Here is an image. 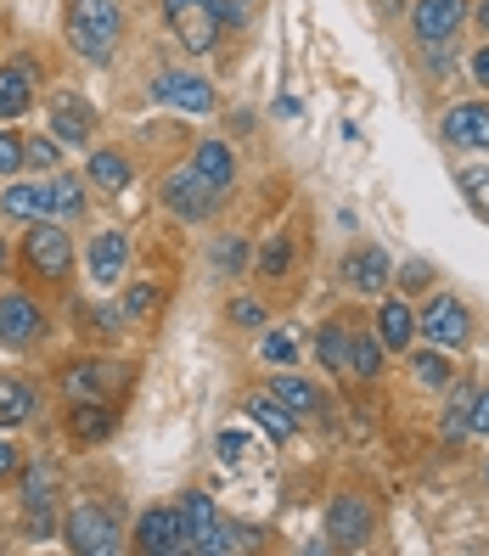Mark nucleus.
Wrapping results in <instances>:
<instances>
[{"label":"nucleus","instance_id":"30","mask_svg":"<svg viewBox=\"0 0 489 556\" xmlns=\"http://www.w3.org/2000/svg\"><path fill=\"white\" fill-rule=\"evenodd\" d=\"M349 371L361 377V382H372V377L383 371V338H372V332H349Z\"/></svg>","mask_w":489,"mask_h":556},{"label":"nucleus","instance_id":"3","mask_svg":"<svg viewBox=\"0 0 489 556\" xmlns=\"http://www.w3.org/2000/svg\"><path fill=\"white\" fill-rule=\"evenodd\" d=\"M118 534H124L118 517L108 506H90V501H79L68 517H62V540H68V551H79V556H113Z\"/></svg>","mask_w":489,"mask_h":556},{"label":"nucleus","instance_id":"32","mask_svg":"<svg viewBox=\"0 0 489 556\" xmlns=\"http://www.w3.org/2000/svg\"><path fill=\"white\" fill-rule=\"evenodd\" d=\"M62 163V141L57 136H35V141H23V169L28 175H51Z\"/></svg>","mask_w":489,"mask_h":556},{"label":"nucleus","instance_id":"21","mask_svg":"<svg viewBox=\"0 0 489 556\" xmlns=\"http://www.w3.org/2000/svg\"><path fill=\"white\" fill-rule=\"evenodd\" d=\"M46 186V219H79L85 214V186H79V175H57L51 169V180H40Z\"/></svg>","mask_w":489,"mask_h":556},{"label":"nucleus","instance_id":"50","mask_svg":"<svg viewBox=\"0 0 489 556\" xmlns=\"http://www.w3.org/2000/svg\"><path fill=\"white\" fill-rule=\"evenodd\" d=\"M253 7H259V0H253Z\"/></svg>","mask_w":489,"mask_h":556},{"label":"nucleus","instance_id":"10","mask_svg":"<svg viewBox=\"0 0 489 556\" xmlns=\"http://www.w3.org/2000/svg\"><path fill=\"white\" fill-rule=\"evenodd\" d=\"M136 545L147 556H180L186 551V522L175 506H147L141 522H136Z\"/></svg>","mask_w":489,"mask_h":556},{"label":"nucleus","instance_id":"16","mask_svg":"<svg viewBox=\"0 0 489 556\" xmlns=\"http://www.w3.org/2000/svg\"><path fill=\"white\" fill-rule=\"evenodd\" d=\"M113 428H118V410L108 400H74V410H68L74 444H102V439H113Z\"/></svg>","mask_w":489,"mask_h":556},{"label":"nucleus","instance_id":"12","mask_svg":"<svg viewBox=\"0 0 489 556\" xmlns=\"http://www.w3.org/2000/svg\"><path fill=\"white\" fill-rule=\"evenodd\" d=\"M158 102H170L175 113H214V85L203 79V74H180V68H170V74H158Z\"/></svg>","mask_w":489,"mask_h":556},{"label":"nucleus","instance_id":"13","mask_svg":"<svg viewBox=\"0 0 489 556\" xmlns=\"http://www.w3.org/2000/svg\"><path fill=\"white\" fill-rule=\"evenodd\" d=\"M444 141L462 152H489V102H455L444 113Z\"/></svg>","mask_w":489,"mask_h":556},{"label":"nucleus","instance_id":"11","mask_svg":"<svg viewBox=\"0 0 489 556\" xmlns=\"http://www.w3.org/2000/svg\"><path fill=\"white\" fill-rule=\"evenodd\" d=\"M57 382H62L68 400H108L124 382V366H108V359H74V366H62Z\"/></svg>","mask_w":489,"mask_h":556},{"label":"nucleus","instance_id":"22","mask_svg":"<svg viewBox=\"0 0 489 556\" xmlns=\"http://www.w3.org/2000/svg\"><path fill=\"white\" fill-rule=\"evenodd\" d=\"M124 265H129V242L118 237V231H102L90 242V281H118L124 276Z\"/></svg>","mask_w":489,"mask_h":556},{"label":"nucleus","instance_id":"48","mask_svg":"<svg viewBox=\"0 0 489 556\" xmlns=\"http://www.w3.org/2000/svg\"><path fill=\"white\" fill-rule=\"evenodd\" d=\"M7 258H12V248H7V242H0V270H7Z\"/></svg>","mask_w":489,"mask_h":556},{"label":"nucleus","instance_id":"4","mask_svg":"<svg viewBox=\"0 0 489 556\" xmlns=\"http://www.w3.org/2000/svg\"><path fill=\"white\" fill-rule=\"evenodd\" d=\"M416 332L428 338L434 349H467V338H473V315H467V304L455 299V292H434L428 299V309H416Z\"/></svg>","mask_w":489,"mask_h":556},{"label":"nucleus","instance_id":"36","mask_svg":"<svg viewBox=\"0 0 489 556\" xmlns=\"http://www.w3.org/2000/svg\"><path fill=\"white\" fill-rule=\"evenodd\" d=\"M51 534H62L57 511L51 506H23V540H51Z\"/></svg>","mask_w":489,"mask_h":556},{"label":"nucleus","instance_id":"14","mask_svg":"<svg viewBox=\"0 0 489 556\" xmlns=\"http://www.w3.org/2000/svg\"><path fill=\"white\" fill-rule=\"evenodd\" d=\"M170 28L180 35V46H186L191 56H209L214 40H220V17L209 12V0H191V7H180V12L170 17Z\"/></svg>","mask_w":489,"mask_h":556},{"label":"nucleus","instance_id":"15","mask_svg":"<svg viewBox=\"0 0 489 556\" xmlns=\"http://www.w3.org/2000/svg\"><path fill=\"white\" fill-rule=\"evenodd\" d=\"M377 338H383L388 354H411V343H416V309H411V299H383L377 304Z\"/></svg>","mask_w":489,"mask_h":556},{"label":"nucleus","instance_id":"2","mask_svg":"<svg viewBox=\"0 0 489 556\" xmlns=\"http://www.w3.org/2000/svg\"><path fill=\"white\" fill-rule=\"evenodd\" d=\"M23 265H28V276H40V281H62L74 270L68 231H62L57 219H35V225H28V237H23Z\"/></svg>","mask_w":489,"mask_h":556},{"label":"nucleus","instance_id":"31","mask_svg":"<svg viewBox=\"0 0 489 556\" xmlns=\"http://www.w3.org/2000/svg\"><path fill=\"white\" fill-rule=\"evenodd\" d=\"M57 501V472L46 462L23 467V506H51Z\"/></svg>","mask_w":489,"mask_h":556},{"label":"nucleus","instance_id":"24","mask_svg":"<svg viewBox=\"0 0 489 556\" xmlns=\"http://www.w3.org/2000/svg\"><path fill=\"white\" fill-rule=\"evenodd\" d=\"M248 416H253L259 428H265V433L276 439V444H287L292 433H299V416H292L276 394H253V400H248Z\"/></svg>","mask_w":489,"mask_h":556},{"label":"nucleus","instance_id":"38","mask_svg":"<svg viewBox=\"0 0 489 556\" xmlns=\"http://www.w3.org/2000/svg\"><path fill=\"white\" fill-rule=\"evenodd\" d=\"M0 175H23V136L0 129Z\"/></svg>","mask_w":489,"mask_h":556},{"label":"nucleus","instance_id":"49","mask_svg":"<svg viewBox=\"0 0 489 556\" xmlns=\"http://www.w3.org/2000/svg\"><path fill=\"white\" fill-rule=\"evenodd\" d=\"M484 483H489V467H484Z\"/></svg>","mask_w":489,"mask_h":556},{"label":"nucleus","instance_id":"39","mask_svg":"<svg viewBox=\"0 0 489 556\" xmlns=\"http://www.w3.org/2000/svg\"><path fill=\"white\" fill-rule=\"evenodd\" d=\"M152 304H158V287H152V281H136V287L124 292V315H129V320H136V315H147Z\"/></svg>","mask_w":489,"mask_h":556},{"label":"nucleus","instance_id":"40","mask_svg":"<svg viewBox=\"0 0 489 556\" xmlns=\"http://www.w3.org/2000/svg\"><path fill=\"white\" fill-rule=\"evenodd\" d=\"M259 354H265L271 366H292V359H299V354H292V338H287V332H265V343H259Z\"/></svg>","mask_w":489,"mask_h":556},{"label":"nucleus","instance_id":"5","mask_svg":"<svg viewBox=\"0 0 489 556\" xmlns=\"http://www.w3.org/2000/svg\"><path fill=\"white\" fill-rule=\"evenodd\" d=\"M158 198H163V208H170L175 219H186V225H203V219L220 208V191H214V186H203L191 163H186V169H175V175H163Z\"/></svg>","mask_w":489,"mask_h":556},{"label":"nucleus","instance_id":"28","mask_svg":"<svg viewBox=\"0 0 489 556\" xmlns=\"http://www.w3.org/2000/svg\"><path fill=\"white\" fill-rule=\"evenodd\" d=\"M0 214L7 219H46V186H7L0 191Z\"/></svg>","mask_w":489,"mask_h":556},{"label":"nucleus","instance_id":"41","mask_svg":"<svg viewBox=\"0 0 489 556\" xmlns=\"http://www.w3.org/2000/svg\"><path fill=\"white\" fill-rule=\"evenodd\" d=\"M467 433H489V388H473V405H467Z\"/></svg>","mask_w":489,"mask_h":556},{"label":"nucleus","instance_id":"18","mask_svg":"<svg viewBox=\"0 0 489 556\" xmlns=\"http://www.w3.org/2000/svg\"><path fill=\"white\" fill-rule=\"evenodd\" d=\"M28 108H35V68L28 62H7L0 68V124L23 118Z\"/></svg>","mask_w":489,"mask_h":556},{"label":"nucleus","instance_id":"26","mask_svg":"<svg viewBox=\"0 0 489 556\" xmlns=\"http://www.w3.org/2000/svg\"><path fill=\"white\" fill-rule=\"evenodd\" d=\"M271 394H276L292 416H310V410H321V388H315V382H304V377H292V371H281V377L271 382Z\"/></svg>","mask_w":489,"mask_h":556},{"label":"nucleus","instance_id":"17","mask_svg":"<svg viewBox=\"0 0 489 556\" xmlns=\"http://www.w3.org/2000/svg\"><path fill=\"white\" fill-rule=\"evenodd\" d=\"M343 276H349L354 292L377 299V292L394 281V265H388V253H383V248H354V253H349V265H343Z\"/></svg>","mask_w":489,"mask_h":556},{"label":"nucleus","instance_id":"43","mask_svg":"<svg viewBox=\"0 0 489 556\" xmlns=\"http://www.w3.org/2000/svg\"><path fill=\"white\" fill-rule=\"evenodd\" d=\"M12 472H17V444L0 439V478H12Z\"/></svg>","mask_w":489,"mask_h":556},{"label":"nucleus","instance_id":"44","mask_svg":"<svg viewBox=\"0 0 489 556\" xmlns=\"http://www.w3.org/2000/svg\"><path fill=\"white\" fill-rule=\"evenodd\" d=\"M400 281H405V292H411V287H422V281H428V265H411V270H400Z\"/></svg>","mask_w":489,"mask_h":556},{"label":"nucleus","instance_id":"9","mask_svg":"<svg viewBox=\"0 0 489 556\" xmlns=\"http://www.w3.org/2000/svg\"><path fill=\"white\" fill-rule=\"evenodd\" d=\"M46 332V309L28 292H0V343L7 349H28Z\"/></svg>","mask_w":489,"mask_h":556},{"label":"nucleus","instance_id":"42","mask_svg":"<svg viewBox=\"0 0 489 556\" xmlns=\"http://www.w3.org/2000/svg\"><path fill=\"white\" fill-rule=\"evenodd\" d=\"M231 320L237 326H265V304H259V299H237L231 304Z\"/></svg>","mask_w":489,"mask_h":556},{"label":"nucleus","instance_id":"33","mask_svg":"<svg viewBox=\"0 0 489 556\" xmlns=\"http://www.w3.org/2000/svg\"><path fill=\"white\" fill-rule=\"evenodd\" d=\"M455 186H462V198L473 203V214L489 225V169H484V163H473V169H462V175H455Z\"/></svg>","mask_w":489,"mask_h":556},{"label":"nucleus","instance_id":"1","mask_svg":"<svg viewBox=\"0 0 489 556\" xmlns=\"http://www.w3.org/2000/svg\"><path fill=\"white\" fill-rule=\"evenodd\" d=\"M118 40H124L118 0H68V46L85 62H113Z\"/></svg>","mask_w":489,"mask_h":556},{"label":"nucleus","instance_id":"19","mask_svg":"<svg viewBox=\"0 0 489 556\" xmlns=\"http://www.w3.org/2000/svg\"><path fill=\"white\" fill-rule=\"evenodd\" d=\"M191 169H198L203 186H214L220 198H225V191H231V180H237V152L225 147V141H198V152H191Z\"/></svg>","mask_w":489,"mask_h":556},{"label":"nucleus","instance_id":"20","mask_svg":"<svg viewBox=\"0 0 489 556\" xmlns=\"http://www.w3.org/2000/svg\"><path fill=\"white\" fill-rule=\"evenodd\" d=\"M175 511H180V522H186V551L198 556V545H203V540L220 529V511H214V501L203 495V489H186Z\"/></svg>","mask_w":489,"mask_h":556},{"label":"nucleus","instance_id":"27","mask_svg":"<svg viewBox=\"0 0 489 556\" xmlns=\"http://www.w3.org/2000/svg\"><path fill=\"white\" fill-rule=\"evenodd\" d=\"M411 366H416V382H422V388H434V394H444V388L455 382L450 354H444V349H434V343H428V349H416V354H411Z\"/></svg>","mask_w":489,"mask_h":556},{"label":"nucleus","instance_id":"34","mask_svg":"<svg viewBox=\"0 0 489 556\" xmlns=\"http://www.w3.org/2000/svg\"><path fill=\"white\" fill-rule=\"evenodd\" d=\"M253 270H259V276H271V281H276V276H287V270H292V242H287V237H271L265 248H259Z\"/></svg>","mask_w":489,"mask_h":556},{"label":"nucleus","instance_id":"35","mask_svg":"<svg viewBox=\"0 0 489 556\" xmlns=\"http://www.w3.org/2000/svg\"><path fill=\"white\" fill-rule=\"evenodd\" d=\"M214 270L220 276H242L248 270V242L242 237H220L214 242Z\"/></svg>","mask_w":489,"mask_h":556},{"label":"nucleus","instance_id":"7","mask_svg":"<svg viewBox=\"0 0 489 556\" xmlns=\"http://www.w3.org/2000/svg\"><path fill=\"white\" fill-rule=\"evenodd\" d=\"M462 23H467V0H416L411 7V35L428 51L450 46L455 35H462Z\"/></svg>","mask_w":489,"mask_h":556},{"label":"nucleus","instance_id":"25","mask_svg":"<svg viewBox=\"0 0 489 556\" xmlns=\"http://www.w3.org/2000/svg\"><path fill=\"white\" fill-rule=\"evenodd\" d=\"M85 175H90L96 186H102V191H124V186H129V175H136V169H129V157H124L118 147H102V152H90Z\"/></svg>","mask_w":489,"mask_h":556},{"label":"nucleus","instance_id":"45","mask_svg":"<svg viewBox=\"0 0 489 556\" xmlns=\"http://www.w3.org/2000/svg\"><path fill=\"white\" fill-rule=\"evenodd\" d=\"M473 79H478V85H489V46L473 56Z\"/></svg>","mask_w":489,"mask_h":556},{"label":"nucleus","instance_id":"8","mask_svg":"<svg viewBox=\"0 0 489 556\" xmlns=\"http://www.w3.org/2000/svg\"><path fill=\"white\" fill-rule=\"evenodd\" d=\"M46 124L62 147H90V129H96V108L85 102L79 90H57L46 102Z\"/></svg>","mask_w":489,"mask_h":556},{"label":"nucleus","instance_id":"46","mask_svg":"<svg viewBox=\"0 0 489 556\" xmlns=\"http://www.w3.org/2000/svg\"><path fill=\"white\" fill-rule=\"evenodd\" d=\"M473 23H478L484 35H489V0H478V7H473Z\"/></svg>","mask_w":489,"mask_h":556},{"label":"nucleus","instance_id":"47","mask_svg":"<svg viewBox=\"0 0 489 556\" xmlns=\"http://www.w3.org/2000/svg\"><path fill=\"white\" fill-rule=\"evenodd\" d=\"M180 7H191V0H163V17H175Z\"/></svg>","mask_w":489,"mask_h":556},{"label":"nucleus","instance_id":"29","mask_svg":"<svg viewBox=\"0 0 489 556\" xmlns=\"http://www.w3.org/2000/svg\"><path fill=\"white\" fill-rule=\"evenodd\" d=\"M315 354H321L326 371H349V326L326 320L321 332H315Z\"/></svg>","mask_w":489,"mask_h":556},{"label":"nucleus","instance_id":"23","mask_svg":"<svg viewBox=\"0 0 489 556\" xmlns=\"http://www.w3.org/2000/svg\"><path fill=\"white\" fill-rule=\"evenodd\" d=\"M23 421H35V388L23 377H0V433L23 428Z\"/></svg>","mask_w":489,"mask_h":556},{"label":"nucleus","instance_id":"6","mask_svg":"<svg viewBox=\"0 0 489 556\" xmlns=\"http://www.w3.org/2000/svg\"><path fill=\"white\" fill-rule=\"evenodd\" d=\"M372 529H377V517L361 495H333V506H326V545L361 551V545H372Z\"/></svg>","mask_w":489,"mask_h":556},{"label":"nucleus","instance_id":"37","mask_svg":"<svg viewBox=\"0 0 489 556\" xmlns=\"http://www.w3.org/2000/svg\"><path fill=\"white\" fill-rule=\"evenodd\" d=\"M209 12L220 17V28H242L253 17V0H209Z\"/></svg>","mask_w":489,"mask_h":556}]
</instances>
